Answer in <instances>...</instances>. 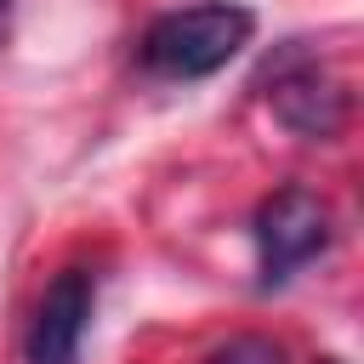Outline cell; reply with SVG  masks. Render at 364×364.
I'll return each mask as SVG.
<instances>
[{
	"label": "cell",
	"mask_w": 364,
	"mask_h": 364,
	"mask_svg": "<svg viewBox=\"0 0 364 364\" xmlns=\"http://www.w3.org/2000/svg\"><path fill=\"white\" fill-rule=\"evenodd\" d=\"M273 114L296 136L324 142V136H336L347 125V91H341V80H330L318 68H296V74L273 80Z\"/></svg>",
	"instance_id": "obj_4"
},
{
	"label": "cell",
	"mask_w": 364,
	"mask_h": 364,
	"mask_svg": "<svg viewBox=\"0 0 364 364\" xmlns=\"http://www.w3.org/2000/svg\"><path fill=\"white\" fill-rule=\"evenodd\" d=\"M330 364H336V358H330Z\"/></svg>",
	"instance_id": "obj_6"
},
{
	"label": "cell",
	"mask_w": 364,
	"mask_h": 364,
	"mask_svg": "<svg viewBox=\"0 0 364 364\" xmlns=\"http://www.w3.org/2000/svg\"><path fill=\"white\" fill-rule=\"evenodd\" d=\"M324 245H330V205L318 193L279 188V193L262 199V210H256V250H262L267 279H284L290 267L313 262Z\"/></svg>",
	"instance_id": "obj_2"
},
{
	"label": "cell",
	"mask_w": 364,
	"mask_h": 364,
	"mask_svg": "<svg viewBox=\"0 0 364 364\" xmlns=\"http://www.w3.org/2000/svg\"><path fill=\"white\" fill-rule=\"evenodd\" d=\"M210 364H284V347L267 336H233L210 353Z\"/></svg>",
	"instance_id": "obj_5"
},
{
	"label": "cell",
	"mask_w": 364,
	"mask_h": 364,
	"mask_svg": "<svg viewBox=\"0 0 364 364\" xmlns=\"http://www.w3.org/2000/svg\"><path fill=\"white\" fill-rule=\"evenodd\" d=\"M0 6H6V0H0Z\"/></svg>",
	"instance_id": "obj_7"
},
{
	"label": "cell",
	"mask_w": 364,
	"mask_h": 364,
	"mask_svg": "<svg viewBox=\"0 0 364 364\" xmlns=\"http://www.w3.org/2000/svg\"><path fill=\"white\" fill-rule=\"evenodd\" d=\"M256 17L233 0H205V6H182V11H165L148 23L142 34V63L154 74H171V80H205L216 68H228L245 40H250Z\"/></svg>",
	"instance_id": "obj_1"
},
{
	"label": "cell",
	"mask_w": 364,
	"mask_h": 364,
	"mask_svg": "<svg viewBox=\"0 0 364 364\" xmlns=\"http://www.w3.org/2000/svg\"><path fill=\"white\" fill-rule=\"evenodd\" d=\"M91 296H97V284L85 267H63L46 284V296L28 318V341H23L28 364H74L80 358V341L91 324Z\"/></svg>",
	"instance_id": "obj_3"
}]
</instances>
